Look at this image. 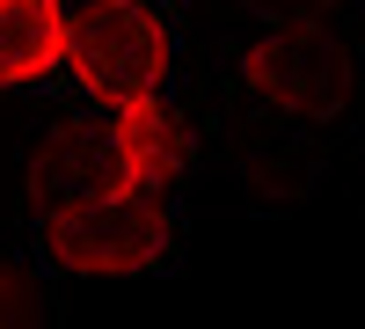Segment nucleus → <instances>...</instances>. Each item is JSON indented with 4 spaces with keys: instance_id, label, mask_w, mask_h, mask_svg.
I'll return each mask as SVG.
<instances>
[{
    "instance_id": "nucleus-3",
    "label": "nucleus",
    "mask_w": 365,
    "mask_h": 329,
    "mask_svg": "<svg viewBox=\"0 0 365 329\" xmlns=\"http://www.w3.org/2000/svg\"><path fill=\"white\" fill-rule=\"evenodd\" d=\"M103 191H132L125 154H117V117H73L29 154V205L37 213H58V205H81Z\"/></svg>"
},
{
    "instance_id": "nucleus-5",
    "label": "nucleus",
    "mask_w": 365,
    "mask_h": 329,
    "mask_svg": "<svg viewBox=\"0 0 365 329\" xmlns=\"http://www.w3.org/2000/svg\"><path fill=\"white\" fill-rule=\"evenodd\" d=\"M66 66V8L58 0H0V88H29Z\"/></svg>"
},
{
    "instance_id": "nucleus-4",
    "label": "nucleus",
    "mask_w": 365,
    "mask_h": 329,
    "mask_svg": "<svg viewBox=\"0 0 365 329\" xmlns=\"http://www.w3.org/2000/svg\"><path fill=\"white\" fill-rule=\"evenodd\" d=\"M249 81L263 96L292 103V110H314V103L344 96V59H336V44H329L322 29H278L270 44H256Z\"/></svg>"
},
{
    "instance_id": "nucleus-6",
    "label": "nucleus",
    "mask_w": 365,
    "mask_h": 329,
    "mask_svg": "<svg viewBox=\"0 0 365 329\" xmlns=\"http://www.w3.org/2000/svg\"><path fill=\"white\" fill-rule=\"evenodd\" d=\"M117 117V154H125V183L132 191H168L175 168H182V125L168 117V103H132V110H110Z\"/></svg>"
},
{
    "instance_id": "nucleus-1",
    "label": "nucleus",
    "mask_w": 365,
    "mask_h": 329,
    "mask_svg": "<svg viewBox=\"0 0 365 329\" xmlns=\"http://www.w3.org/2000/svg\"><path fill=\"white\" fill-rule=\"evenodd\" d=\"M168 66H175V44L154 0H81L66 15V74L103 110L161 103Z\"/></svg>"
},
{
    "instance_id": "nucleus-7",
    "label": "nucleus",
    "mask_w": 365,
    "mask_h": 329,
    "mask_svg": "<svg viewBox=\"0 0 365 329\" xmlns=\"http://www.w3.org/2000/svg\"><path fill=\"white\" fill-rule=\"evenodd\" d=\"M0 329H37V293L8 256H0Z\"/></svg>"
},
{
    "instance_id": "nucleus-2",
    "label": "nucleus",
    "mask_w": 365,
    "mask_h": 329,
    "mask_svg": "<svg viewBox=\"0 0 365 329\" xmlns=\"http://www.w3.org/2000/svg\"><path fill=\"white\" fill-rule=\"evenodd\" d=\"M168 249H175V220L154 191H103L44 213V256L73 278H139L168 263Z\"/></svg>"
}]
</instances>
